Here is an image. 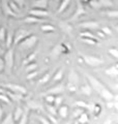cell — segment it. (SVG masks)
Masks as SVG:
<instances>
[{
  "label": "cell",
  "mask_w": 118,
  "mask_h": 124,
  "mask_svg": "<svg viewBox=\"0 0 118 124\" xmlns=\"http://www.w3.org/2000/svg\"><path fill=\"white\" fill-rule=\"evenodd\" d=\"M98 4L101 5V6L111 7V6H113V1L112 0H100V1H98Z\"/></svg>",
  "instance_id": "cell-22"
},
{
  "label": "cell",
  "mask_w": 118,
  "mask_h": 124,
  "mask_svg": "<svg viewBox=\"0 0 118 124\" xmlns=\"http://www.w3.org/2000/svg\"><path fill=\"white\" fill-rule=\"evenodd\" d=\"M82 113H83V112H82V110H81V108H79V110H76V111H75L74 116H75V117H79V116H80Z\"/></svg>",
  "instance_id": "cell-45"
},
{
  "label": "cell",
  "mask_w": 118,
  "mask_h": 124,
  "mask_svg": "<svg viewBox=\"0 0 118 124\" xmlns=\"http://www.w3.org/2000/svg\"><path fill=\"white\" fill-rule=\"evenodd\" d=\"M62 76H63V69H59V70L56 72V75L54 76V79H53V81L54 82H57V81H59V80H61L62 79Z\"/></svg>",
  "instance_id": "cell-24"
},
{
  "label": "cell",
  "mask_w": 118,
  "mask_h": 124,
  "mask_svg": "<svg viewBox=\"0 0 118 124\" xmlns=\"http://www.w3.org/2000/svg\"><path fill=\"white\" fill-rule=\"evenodd\" d=\"M49 119H50V120H51V121H52L53 123H58V121H57V120L55 119L54 117H52V116H51V115H49Z\"/></svg>",
  "instance_id": "cell-47"
},
{
  "label": "cell",
  "mask_w": 118,
  "mask_h": 124,
  "mask_svg": "<svg viewBox=\"0 0 118 124\" xmlns=\"http://www.w3.org/2000/svg\"><path fill=\"white\" fill-rule=\"evenodd\" d=\"M81 28H86V29H97L100 25L98 23L94 22V21H89V22H85V23H81L80 25Z\"/></svg>",
  "instance_id": "cell-8"
},
{
  "label": "cell",
  "mask_w": 118,
  "mask_h": 124,
  "mask_svg": "<svg viewBox=\"0 0 118 124\" xmlns=\"http://www.w3.org/2000/svg\"><path fill=\"white\" fill-rule=\"evenodd\" d=\"M63 86H62V85H61V86H57V87H55L54 89H51V90L49 91V93H50V94H59V93H60V92H62V91H63Z\"/></svg>",
  "instance_id": "cell-21"
},
{
  "label": "cell",
  "mask_w": 118,
  "mask_h": 124,
  "mask_svg": "<svg viewBox=\"0 0 118 124\" xmlns=\"http://www.w3.org/2000/svg\"><path fill=\"white\" fill-rule=\"evenodd\" d=\"M24 21L26 23H39L42 20L38 17H35V16H29V17L24 19Z\"/></svg>",
  "instance_id": "cell-13"
},
{
  "label": "cell",
  "mask_w": 118,
  "mask_h": 124,
  "mask_svg": "<svg viewBox=\"0 0 118 124\" xmlns=\"http://www.w3.org/2000/svg\"><path fill=\"white\" fill-rule=\"evenodd\" d=\"M36 67H37V64L36 63H28L27 64V66H26V71L27 72H30V71H32V70H35L36 69Z\"/></svg>",
  "instance_id": "cell-26"
},
{
  "label": "cell",
  "mask_w": 118,
  "mask_h": 124,
  "mask_svg": "<svg viewBox=\"0 0 118 124\" xmlns=\"http://www.w3.org/2000/svg\"><path fill=\"white\" fill-rule=\"evenodd\" d=\"M107 106H108V108H113L114 106L116 107V103H114V102H109V103L107 104Z\"/></svg>",
  "instance_id": "cell-49"
},
{
  "label": "cell",
  "mask_w": 118,
  "mask_h": 124,
  "mask_svg": "<svg viewBox=\"0 0 118 124\" xmlns=\"http://www.w3.org/2000/svg\"><path fill=\"white\" fill-rule=\"evenodd\" d=\"M78 122H80V123H86V122H88V116H87V114L82 113L80 116H79Z\"/></svg>",
  "instance_id": "cell-23"
},
{
  "label": "cell",
  "mask_w": 118,
  "mask_h": 124,
  "mask_svg": "<svg viewBox=\"0 0 118 124\" xmlns=\"http://www.w3.org/2000/svg\"><path fill=\"white\" fill-rule=\"evenodd\" d=\"M47 108H48V111H49V113H50V114H52V115H54V116L57 114L56 108H55L54 107H52V106H48V107H47Z\"/></svg>",
  "instance_id": "cell-35"
},
{
  "label": "cell",
  "mask_w": 118,
  "mask_h": 124,
  "mask_svg": "<svg viewBox=\"0 0 118 124\" xmlns=\"http://www.w3.org/2000/svg\"><path fill=\"white\" fill-rule=\"evenodd\" d=\"M54 99H55V96L54 95H48L46 97L47 102H49V103H53L54 102Z\"/></svg>",
  "instance_id": "cell-40"
},
{
  "label": "cell",
  "mask_w": 118,
  "mask_h": 124,
  "mask_svg": "<svg viewBox=\"0 0 118 124\" xmlns=\"http://www.w3.org/2000/svg\"><path fill=\"white\" fill-rule=\"evenodd\" d=\"M76 104L78 107H80V108H89V106L86 102H84V101H77L76 102Z\"/></svg>",
  "instance_id": "cell-36"
},
{
  "label": "cell",
  "mask_w": 118,
  "mask_h": 124,
  "mask_svg": "<svg viewBox=\"0 0 118 124\" xmlns=\"http://www.w3.org/2000/svg\"><path fill=\"white\" fill-rule=\"evenodd\" d=\"M61 101H62V97H60V96H57V97H55V99H54V102L57 104V106H59V104L61 103Z\"/></svg>",
  "instance_id": "cell-42"
},
{
  "label": "cell",
  "mask_w": 118,
  "mask_h": 124,
  "mask_svg": "<svg viewBox=\"0 0 118 124\" xmlns=\"http://www.w3.org/2000/svg\"><path fill=\"white\" fill-rule=\"evenodd\" d=\"M87 78H88V80L90 81V83H91L92 85H93V87L94 88H95L96 89V90H98V91H100L101 90V88H103L104 86H103V85H101L100 82H98V81L96 80V79H94V78L93 77H91V76H89V75H87Z\"/></svg>",
  "instance_id": "cell-10"
},
{
  "label": "cell",
  "mask_w": 118,
  "mask_h": 124,
  "mask_svg": "<svg viewBox=\"0 0 118 124\" xmlns=\"http://www.w3.org/2000/svg\"><path fill=\"white\" fill-rule=\"evenodd\" d=\"M32 5L35 8H46L48 5V0H34Z\"/></svg>",
  "instance_id": "cell-9"
},
{
  "label": "cell",
  "mask_w": 118,
  "mask_h": 124,
  "mask_svg": "<svg viewBox=\"0 0 118 124\" xmlns=\"http://www.w3.org/2000/svg\"><path fill=\"white\" fill-rule=\"evenodd\" d=\"M36 76H37V71H33V70H32V72L29 73V75L27 76V79H28V80H31V79H33V78H35Z\"/></svg>",
  "instance_id": "cell-41"
},
{
  "label": "cell",
  "mask_w": 118,
  "mask_h": 124,
  "mask_svg": "<svg viewBox=\"0 0 118 124\" xmlns=\"http://www.w3.org/2000/svg\"><path fill=\"white\" fill-rule=\"evenodd\" d=\"M59 115H60V117L62 118H66V116H67L68 114V108L66 106H62L60 107V108H59Z\"/></svg>",
  "instance_id": "cell-14"
},
{
  "label": "cell",
  "mask_w": 118,
  "mask_h": 124,
  "mask_svg": "<svg viewBox=\"0 0 118 124\" xmlns=\"http://www.w3.org/2000/svg\"><path fill=\"white\" fill-rule=\"evenodd\" d=\"M82 92L83 93H85L86 95H90L91 94V87H89V86H83L82 87Z\"/></svg>",
  "instance_id": "cell-33"
},
{
  "label": "cell",
  "mask_w": 118,
  "mask_h": 124,
  "mask_svg": "<svg viewBox=\"0 0 118 124\" xmlns=\"http://www.w3.org/2000/svg\"><path fill=\"white\" fill-rule=\"evenodd\" d=\"M0 100H2L3 102H5V103H7V104L10 103V99L8 98V96L4 95L3 93H0Z\"/></svg>",
  "instance_id": "cell-30"
},
{
  "label": "cell",
  "mask_w": 118,
  "mask_h": 124,
  "mask_svg": "<svg viewBox=\"0 0 118 124\" xmlns=\"http://www.w3.org/2000/svg\"><path fill=\"white\" fill-rule=\"evenodd\" d=\"M107 15L109 16V17H114V18H117V17H118V11H116V10L108 11Z\"/></svg>",
  "instance_id": "cell-39"
},
{
  "label": "cell",
  "mask_w": 118,
  "mask_h": 124,
  "mask_svg": "<svg viewBox=\"0 0 118 124\" xmlns=\"http://www.w3.org/2000/svg\"><path fill=\"white\" fill-rule=\"evenodd\" d=\"M106 73L109 76H113V77H116L118 75V69H117V66H113L111 68H108L106 70Z\"/></svg>",
  "instance_id": "cell-19"
},
{
  "label": "cell",
  "mask_w": 118,
  "mask_h": 124,
  "mask_svg": "<svg viewBox=\"0 0 118 124\" xmlns=\"http://www.w3.org/2000/svg\"><path fill=\"white\" fill-rule=\"evenodd\" d=\"M4 64L6 66L7 72H10L11 69H13V66H14V51L13 50H9V51L5 54Z\"/></svg>",
  "instance_id": "cell-1"
},
{
  "label": "cell",
  "mask_w": 118,
  "mask_h": 124,
  "mask_svg": "<svg viewBox=\"0 0 118 124\" xmlns=\"http://www.w3.org/2000/svg\"><path fill=\"white\" fill-rule=\"evenodd\" d=\"M101 30H103V33L105 34V35H111V34H112L111 29L108 28V27H104V28L101 29Z\"/></svg>",
  "instance_id": "cell-37"
},
{
  "label": "cell",
  "mask_w": 118,
  "mask_h": 124,
  "mask_svg": "<svg viewBox=\"0 0 118 124\" xmlns=\"http://www.w3.org/2000/svg\"><path fill=\"white\" fill-rule=\"evenodd\" d=\"M15 122V120H14V118H13V115H7V117L3 120L2 121V123H5V124H8V123H14Z\"/></svg>",
  "instance_id": "cell-32"
},
{
  "label": "cell",
  "mask_w": 118,
  "mask_h": 124,
  "mask_svg": "<svg viewBox=\"0 0 118 124\" xmlns=\"http://www.w3.org/2000/svg\"><path fill=\"white\" fill-rule=\"evenodd\" d=\"M4 66H5L4 60H2V58H0V71H2L4 69Z\"/></svg>",
  "instance_id": "cell-44"
},
{
  "label": "cell",
  "mask_w": 118,
  "mask_h": 124,
  "mask_svg": "<svg viewBox=\"0 0 118 124\" xmlns=\"http://www.w3.org/2000/svg\"><path fill=\"white\" fill-rule=\"evenodd\" d=\"M21 117H22V118H20V119H19V120H21V121H19V122H20V123H22V124L26 123V122H27V121H26V116L22 114V116H21Z\"/></svg>",
  "instance_id": "cell-46"
},
{
  "label": "cell",
  "mask_w": 118,
  "mask_h": 124,
  "mask_svg": "<svg viewBox=\"0 0 118 124\" xmlns=\"http://www.w3.org/2000/svg\"><path fill=\"white\" fill-rule=\"evenodd\" d=\"M2 114H3V111H2V108L0 107V119L2 118Z\"/></svg>",
  "instance_id": "cell-50"
},
{
  "label": "cell",
  "mask_w": 118,
  "mask_h": 124,
  "mask_svg": "<svg viewBox=\"0 0 118 124\" xmlns=\"http://www.w3.org/2000/svg\"><path fill=\"white\" fill-rule=\"evenodd\" d=\"M4 92H5V91H4V90H3V89H2V88H0V93H4Z\"/></svg>",
  "instance_id": "cell-52"
},
{
  "label": "cell",
  "mask_w": 118,
  "mask_h": 124,
  "mask_svg": "<svg viewBox=\"0 0 118 124\" xmlns=\"http://www.w3.org/2000/svg\"><path fill=\"white\" fill-rule=\"evenodd\" d=\"M70 83H77L78 82V75L75 71H72L70 72Z\"/></svg>",
  "instance_id": "cell-31"
},
{
  "label": "cell",
  "mask_w": 118,
  "mask_h": 124,
  "mask_svg": "<svg viewBox=\"0 0 118 124\" xmlns=\"http://www.w3.org/2000/svg\"><path fill=\"white\" fill-rule=\"evenodd\" d=\"M100 93L101 94V96H103L104 98L108 99V100H112V99H113V97H114L112 93L110 92L109 90H107V89H106L105 87H103V88L101 89V90H100Z\"/></svg>",
  "instance_id": "cell-11"
},
{
  "label": "cell",
  "mask_w": 118,
  "mask_h": 124,
  "mask_svg": "<svg viewBox=\"0 0 118 124\" xmlns=\"http://www.w3.org/2000/svg\"><path fill=\"white\" fill-rule=\"evenodd\" d=\"M50 78H51V73L50 72H47L46 75L42 77L41 80H39V84H45V83H47L50 80Z\"/></svg>",
  "instance_id": "cell-29"
},
{
  "label": "cell",
  "mask_w": 118,
  "mask_h": 124,
  "mask_svg": "<svg viewBox=\"0 0 118 124\" xmlns=\"http://www.w3.org/2000/svg\"><path fill=\"white\" fill-rule=\"evenodd\" d=\"M2 8H3V11H4L6 15L13 16V17H17V14H16L15 11L9 7L8 1H7V0H3V1H2Z\"/></svg>",
  "instance_id": "cell-7"
},
{
  "label": "cell",
  "mask_w": 118,
  "mask_h": 124,
  "mask_svg": "<svg viewBox=\"0 0 118 124\" xmlns=\"http://www.w3.org/2000/svg\"><path fill=\"white\" fill-rule=\"evenodd\" d=\"M42 30L44 31V32H52V31H54V27L52 25H42Z\"/></svg>",
  "instance_id": "cell-27"
},
{
  "label": "cell",
  "mask_w": 118,
  "mask_h": 124,
  "mask_svg": "<svg viewBox=\"0 0 118 124\" xmlns=\"http://www.w3.org/2000/svg\"><path fill=\"white\" fill-rule=\"evenodd\" d=\"M35 57H36V52L30 54V55L27 57L24 61H23V65H27L28 63H30V62H33V60L35 59Z\"/></svg>",
  "instance_id": "cell-18"
},
{
  "label": "cell",
  "mask_w": 118,
  "mask_h": 124,
  "mask_svg": "<svg viewBox=\"0 0 118 124\" xmlns=\"http://www.w3.org/2000/svg\"><path fill=\"white\" fill-rule=\"evenodd\" d=\"M84 14H85V9L83 8V6H82L81 4H79V6H78V9L76 10V14L74 15V17L72 18V20H75V19L79 18V17H80V16L84 15Z\"/></svg>",
  "instance_id": "cell-12"
},
{
  "label": "cell",
  "mask_w": 118,
  "mask_h": 124,
  "mask_svg": "<svg viewBox=\"0 0 118 124\" xmlns=\"http://www.w3.org/2000/svg\"><path fill=\"white\" fill-rule=\"evenodd\" d=\"M28 35H30V33L28 32V31H25V30H23V29L19 30L18 32H17V34L14 36L15 44L17 45V44H19V42H21L23 39H24V38H26Z\"/></svg>",
  "instance_id": "cell-4"
},
{
  "label": "cell",
  "mask_w": 118,
  "mask_h": 124,
  "mask_svg": "<svg viewBox=\"0 0 118 124\" xmlns=\"http://www.w3.org/2000/svg\"><path fill=\"white\" fill-rule=\"evenodd\" d=\"M69 2H70V0H62V2H61L60 6H59V8H58V10H57V13H58V14L62 13V11H63V10L66 8V7L68 6Z\"/></svg>",
  "instance_id": "cell-15"
},
{
  "label": "cell",
  "mask_w": 118,
  "mask_h": 124,
  "mask_svg": "<svg viewBox=\"0 0 118 124\" xmlns=\"http://www.w3.org/2000/svg\"><path fill=\"white\" fill-rule=\"evenodd\" d=\"M39 120H41V122H42V123H49V121H47V120L45 119V118H42V117H39V116H38V117H37Z\"/></svg>",
  "instance_id": "cell-48"
},
{
  "label": "cell",
  "mask_w": 118,
  "mask_h": 124,
  "mask_svg": "<svg viewBox=\"0 0 118 124\" xmlns=\"http://www.w3.org/2000/svg\"><path fill=\"white\" fill-rule=\"evenodd\" d=\"M82 41L86 42V44H88V45H92V46L97 45V41L94 40V39H92V38H87V37L84 38V37H82Z\"/></svg>",
  "instance_id": "cell-28"
},
{
  "label": "cell",
  "mask_w": 118,
  "mask_h": 124,
  "mask_svg": "<svg viewBox=\"0 0 118 124\" xmlns=\"http://www.w3.org/2000/svg\"><path fill=\"white\" fill-rule=\"evenodd\" d=\"M13 1H14V2H16L19 6H21V7H22L23 5H24V3H25V0H13Z\"/></svg>",
  "instance_id": "cell-43"
},
{
  "label": "cell",
  "mask_w": 118,
  "mask_h": 124,
  "mask_svg": "<svg viewBox=\"0 0 118 124\" xmlns=\"http://www.w3.org/2000/svg\"><path fill=\"white\" fill-rule=\"evenodd\" d=\"M22 114H23V112H22V108H16L15 113L13 115V118H14L15 121H19V119L21 118Z\"/></svg>",
  "instance_id": "cell-17"
},
{
  "label": "cell",
  "mask_w": 118,
  "mask_h": 124,
  "mask_svg": "<svg viewBox=\"0 0 118 124\" xmlns=\"http://www.w3.org/2000/svg\"><path fill=\"white\" fill-rule=\"evenodd\" d=\"M8 5H9V7L15 11L16 14L19 13V5H18L16 2H14L13 0H11V1H8Z\"/></svg>",
  "instance_id": "cell-25"
},
{
  "label": "cell",
  "mask_w": 118,
  "mask_h": 124,
  "mask_svg": "<svg viewBox=\"0 0 118 124\" xmlns=\"http://www.w3.org/2000/svg\"><path fill=\"white\" fill-rule=\"evenodd\" d=\"M36 41H37L36 36L28 35L26 38H24V39L21 41V46H23V48H25V49H30V48H32L35 44H36Z\"/></svg>",
  "instance_id": "cell-2"
},
{
  "label": "cell",
  "mask_w": 118,
  "mask_h": 124,
  "mask_svg": "<svg viewBox=\"0 0 118 124\" xmlns=\"http://www.w3.org/2000/svg\"><path fill=\"white\" fill-rule=\"evenodd\" d=\"M5 36H6V34H5V28H0V40H5Z\"/></svg>",
  "instance_id": "cell-34"
},
{
  "label": "cell",
  "mask_w": 118,
  "mask_h": 124,
  "mask_svg": "<svg viewBox=\"0 0 118 124\" xmlns=\"http://www.w3.org/2000/svg\"><path fill=\"white\" fill-rule=\"evenodd\" d=\"M83 60L87 64L91 65V66H97V65L101 64V60L100 59V58L92 57V56H83Z\"/></svg>",
  "instance_id": "cell-3"
},
{
  "label": "cell",
  "mask_w": 118,
  "mask_h": 124,
  "mask_svg": "<svg viewBox=\"0 0 118 124\" xmlns=\"http://www.w3.org/2000/svg\"><path fill=\"white\" fill-rule=\"evenodd\" d=\"M29 13L31 16H35V17H38V18L39 17L44 18V17H48L49 16V13L45 8H33V9H31Z\"/></svg>",
  "instance_id": "cell-6"
},
{
  "label": "cell",
  "mask_w": 118,
  "mask_h": 124,
  "mask_svg": "<svg viewBox=\"0 0 118 124\" xmlns=\"http://www.w3.org/2000/svg\"><path fill=\"white\" fill-rule=\"evenodd\" d=\"M109 53L111 54L112 56L115 57V58H118V51H117L116 49H110L109 50Z\"/></svg>",
  "instance_id": "cell-38"
},
{
  "label": "cell",
  "mask_w": 118,
  "mask_h": 124,
  "mask_svg": "<svg viewBox=\"0 0 118 124\" xmlns=\"http://www.w3.org/2000/svg\"><path fill=\"white\" fill-rule=\"evenodd\" d=\"M80 35L82 37H87V38H92L94 40H97V37H95L94 34H92L91 32H89V31H85V32H81Z\"/></svg>",
  "instance_id": "cell-20"
},
{
  "label": "cell",
  "mask_w": 118,
  "mask_h": 124,
  "mask_svg": "<svg viewBox=\"0 0 118 124\" xmlns=\"http://www.w3.org/2000/svg\"><path fill=\"white\" fill-rule=\"evenodd\" d=\"M98 35H100V36H101V37H105V36H106L105 34H104V33H101V32H98Z\"/></svg>",
  "instance_id": "cell-51"
},
{
  "label": "cell",
  "mask_w": 118,
  "mask_h": 124,
  "mask_svg": "<svg viewBox=\"0 0 118 124\" xmlns=\"http://www.w3.org/2000/svg\"><path fill=\"white\" fill-rule=\"evenodd\" d=\"M13 39H14V34H13V32H8V33L6 34V36H5L6 46H7V48H9V46H11V44H13Z\"/></svg>",
  "instance_id": "cell-16"
},
{
  "label": "cell",
  "mask_w": 118,
  "mask_h": 124,
  "mask_svg": "<svg viewBox=\"0 0 118 124\" xmlns=\"http://www.w3.org/2000/svg\"><path fill=\"white\" fill-rule=\"evenodd\" d=\"M4 87H7L8 89H10L11 91L20 93V94H25V93L27 92L26 89L23 87V86H20V85H16V84H6V85H4Z\"/></svg>",
  "instance_id": "cell-5"
}]
</instances>
